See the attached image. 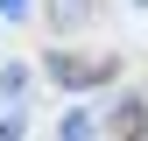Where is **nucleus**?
Segmentation results:
<instances>
[{"label":"nucleus","instance_id":"nucleus-1","mask_svg":"<svg viewBox=\"0 0 148 141\" xmlns=\"http://www.w3.org/2000/svg\"><path fill=\"white\" fill-rule=\"evenodd\" d=\"M120 57H85V49H49V78L64 92H92V85H113Z\"/></svg>","mask_w":148,"mask_h":141},{"label":"nucleus","instance_id":"nucleus-2","mask_svg":"<svg viewBox=\"0 0 148 141\" xmlns=\"http://www.w3.org/2000/svg\"><path fill=\"white\" fill-rule=\"evenodd\" d=\"M92 141H148V99L120 92L106 113H92Z\"/></svg>","mask_w":148,"mask_h":141},{"label":"nucleus","instance_id":"nucleus-3","mask_svg":"<svg viewBox=\"0 0 148 141\" xmlns=\"http://www.w3.org/2000/svg\"><path fill=\"white\" fill-rule=\"evenodd\" d=\"M57 141H92V113L85 106H71V113L57 120Z\"/></svg>","mask_w":148,"mask_h":141},{"label":"nucleus","instance_id":"nucleus-4","mask_svg":"<svg viewBox=\"0 0 148 141\" xmlns=\"http://www.w3.org/2000/svg\"><path fill=\"white\" fill-rule=\"evenodd\" d=\"M92 7H99V0H49L57 21H92Z\"/></svg>","mask_w":148,"mask_h":141},{"label":"nucleus","instance_id":"nucleus-5","mask_svg":"<svg viewBox=\"0 0 148 141\" xmlns=\"http://www.w3.org/2000/svg\"><path fill=\"white\" fill-rule=\"evenodd\" d=\"M21 85H28V64H7V70H0V92H7V99H21Z\"/></svg>","mask_w":148,"mask_h":141},{"label":"nucleus","instance_id":"nucleus-6","mask_svg":"<svg viewBox=\"0 0 148 141\" xmlns=\"http://www.w3.org/2000/svg\"><path fill=\"white\" fill-rule=\"evenodd\" d=\"M21 127H28V120H21V113L7 106V113H0V141H21Z\"/></svg>","mask_w":148,"mask_h":141},{"label":"nucleus","instance_id":"nucleus-7","mask_svg":"<svg viewBox=\"0 0 148 141\" xmlns=\"http://www.w3.org/2000/svg\"><path fill=\"white\" fill-rule=\"evenodd\" d=\"M0 21H28V0H0Z\"/></svg>","mask_w":148,"mask_h":141},{"label":"nucleus","instance_id":"nucleus-8","mask_svg":"<svg viewBox=\"0 0 148 141\" xmlns=\"http://www.w3.org/2000/svg\"><path fill=\"white\" fill-rule=\"evenodd\" d=\"M141 7H148V0H141Z\"/></svg>","mask_w":148,"mask_h":141}]
</instances>
